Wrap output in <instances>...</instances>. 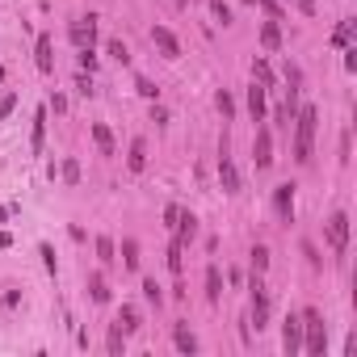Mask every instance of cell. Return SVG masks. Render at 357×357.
<instances>
[{"label":"cell","instance_id":"1","mask_svg":"<svg viewBox=\"0 0 357 357\" xmlns=\"http://www.w3.org/2000/svg\"><path fill=\"white\" fill-rule=\"evenodd\" d=\"M316 122H320L316 106H302V110H294V160H298V164H307V160H311Z\"/></svg>","mask_w":357,"mask_h":357},{"label":"cell","instance_id":"2","mask_svg":"<svg viewBox=\"0 0 357 357\" xmlns=\"http://www.w3.org/2000/svg\"><path fill=\"white\" fill-rule=\"evenodd\" d=\"M298 320H302V349L320 357V353H324V345H328V328H324V316L307 307V311H302Z\"/></svg>","mask_w":357,"mask_h":357},{"label":"cell","instance_id":"3","mask_svg":"<svg viewBox=\"0 0 357 357\" xmlns=\"http://www.w3.org/2000/svg\"><path fill=\"white\" fill-rule=\"evenodd\" d=\"M248 294H252V324H257V332L269 324V290H265V282H261V273L252 278V286H248Z\"/></svg>","mask_w":357,"mask_h":357},{"label":"cell","instance_id":"4","mask_svg":"<svg viewBox=\"0 0 357 357\" xmlns=\"http://www.w3.org/2000/svg\"><path fill=\"white\" fill-rule=\"evenodd\" d=\"M328 248H332V257H345V248H349V215H332L328 219Z\"/></svg>","mask_w":357,"mask_h":357},{"label":"cell","instance_id":"5","mask_svg":"<svg viewBox=\"0 0 357 357\" xmlns=\"http://www.w3.org/2000/svg\"><path fill=\"white\" fill-rule=\"evenodd\" d=\"M68 34H72L76 46H93V42H97V17H93V13H80Z\"/></svg>","mask_w":357,"mask_h":357},{"label":"cell","instance_id":"6","mask_svg":"<svg viewBox=\"0 0 357 357\" xmlns=\"http://www.w3.org/2000/svg\"><path fill=\"white\" fill-rule=\"evenodd\" d=\"M252 160H257V168L273 164V135H269V126H261L257 139H252Z\"/></svg>","mask_w":357,"mask_h":357},{"label":"cell","instance_id":"7","mask_svg":"<svg viewBox=\"0 0 357 357\" xmlns=\"http://www.w3.org/2000/svg\"><path fill=\"white\" fill-rule=\"evenodd\" d=\"M151 42L160 46L164 59H181V42H177V34H173L168 26H151Z\"/></svg>","mask_w":357,"mask_h":357},{"label":"cell","instance_id":"8","mask_svg":"<svg viewBox=\"0 0 357 357\" xmlns=\"http://www.w3.org/2000/svg\"><path fill=\"white\" fill-rule=\"evenodd\" d=\"M282 349L294 357V353H302V320L298 316H286V324H282Z\"/></svg>","mask_w":357,"mask_h":357},{"label":"cell","instance_id":"9","mask_svg":"<svg viewBox=\"0 0 357 357\" xmlns=\"http://www.w3.org/2000/svg\"><path fill=\"white\" fill-rule=\"evenodd\" d=\"M219 181H223V193H240V173H235V164L227 156V147L219 151Z\"/></svg>","mask_w":357,"mask_h":357},{"label":"cell","instance_id":"10","mask_svg":"<svg viewBox=\"0 0 357 357\" xmlns=\"http://www.w3.org/2000/svg\"><path fill=\"white\" fill-rule=\"evenodd\" d=\"M273 206H278V215L290 223V215H294V185H290V181L273 189Z\"/></svg>","mask_w":357,"mask_h":357},{"label":"cell","instance_id":"11","mask_svg":"<svg viewBox=\"0 0 357 357\" xmlns=\"http://www.w3.org/2000/svg\"><path fill=\"white\" fill-rule=\"evenodd\" d=\"M34 55H38V72H55V55H50V34H38V46H34Z\"/></svg>","mask_w":357,"mask_h":357},{"label":"cell","instance_id":"12","mask_svg":"<svg viewBox=\"0 0 357 357\" xmlns=\"http://www.w3.org/2000/svg\"><path fill=\"white\" fill-rule=\"evenodd\" d=\"M248 110H252L257 122H265V84H257V80H252V88H248Z\"/></svg>","mask_w":357,"mask_h":357},{"label":"cell","instance_id":"13","mask_svg":"<svg viewBox=\"0 0 357 357\" xmlns=\"http://www.w3.org/2000/svg\"><path fill=\"white\" fill-rule=\"evenodd\" d=\"M173 231H177V240H181V244H189V240L197 235V219H193L189 211H181V215H177V223H173Z\"/></svg>","mask_w":357,"mask_h":357},{"label":"cell","instance_id":"14","mask_svg":"<svg viewBox=\"0 0 357 357\" xmlns=\"http://www.w3.org/2000/svg\"><path fill=\"white\" fill-rule=\"evenodd\" d=\"M126 168H131V173H143V168H147V143H143V139H135V143H131Z\"/></svg>","mask_w":357,"mask_h":357},{"label":"cell","instance_id":"15","mask_svg":"<svg viewBox=\"0 0 357 357\" xmlns=\"http://www.w3.org/2000/svg\"><path fill=\"white\" fill-rule=\"evenodd\" d=\"M173 345H177L181 353H197V336H193L185 324H177V328H173Z\"/></svg>","mask_w":357,"mask_h":357},{"label":"cell","instance_id":"16","mask_svg":"<svg viewBox=\"0 0 357 357\" xmlns=\"http://www.w3.org/2000/svg\"><path fill=\"white\" fill-rule=\"evenodd\" d=\"M118 328L131 336V332H139V311L131 307V302H122V311H118Z\"/></svg>","mask_w":357,"mask_h":357},{"label":"cell","instance_id":"17","mask_svg":"<svg viewBox=\"0 0 357 357\" xmlns=\"http://www.w3.org/2000/svg\"><path fill=\"white\" fill-rule=\"evenodd\" d=\"M88 298L93 302H110V286H106V278H101V273L88 278Z\"/></svg>","mask_w":357,"mask_h":357},{"label":"cell","instance_id":"18","mask_svg":"<svg viewBox=\"0 0 357 357\" xmlns=\"http://www.w3.org/2000/svg\"><path fill=\"white\" fill-rule=\"evenodd\" d=\"M206 298H211V302H219V298H223V278H219V265H211V269H206Z\"/></svg>","mask_w":357,"mask_h":357},{"label":"cell","instance_id":"19","mask_svg":"<svg viewBox=\"0 0 357 357\" xmlns=\"http://www.w3.org/2000/svg\"><path fill=\"white\" fill-rule=\"evenodd\" d=\"M93 139H97V147L106 151V156H114V151H118V147H114V135H110V126H101V122H97V126H93Z\"/></svg>","mask_w":357,"mask_h":357},{"label":"cell","instance_id":"20","mask_svg":"<svg viewBox=\"0 0 357 357\" xmlns=\"http://www.w3.org/2000/svg\"><path fill=\"white\" fill-rule=\"evenodd\" d=\"M261 46H265V50H278V46H282V30H278V21H265V30H261Z\"/></svg>","mask_w":357,"mask_h":357},{"label":"cell","instance_id":"21","mask_svg":"<svg viewBox=\"0 0 357 357\" xmlns=\"http://www.w3.org/2000/svg\"><path fill=\"white\" fill-rule=\"evenodd\" d=\"M106 349H110L114 357H122V353H126V332H122L118 324H110V340H106Z\"/></svg>","mask_w":357,"mask_h":357},{"label":"cell","instance_id":"22","mask_svg":"<svg viewBox=\"0 0 357 357\" xmlns=\"http://www.w3.org/2000/svg\"><path fill=\"white\" fill-rule=\"evenodd\" d=\"M252 80L265 84V88H273V68H269L265 59H252Z\"/></svg>","mask_w":357,"mask_h":357},{"label":"cell","instance_id":"23","mask_svg":"<svg viewBox=\"0 0 357 357\" xmlns=\"http://www.w3.org/2000/svg\"><path fill=\"white\" fill-rule=\"evenodd\" d=\"M97 261H101V265H114V261H118V257H114V240H110V235H101V240H97Z\"/></svg>","mask_w":357,"mask_h":357},{"label":"cell","instance_id":"24","mask_svg":"<svg viewBox=\"0 0 357 357\" xmlns=\"http://www.w3.org/2000/svg\"><path fill=\"white\" fill-rule=\"evenodd\" d=\"M181 252H185V244H181V240H173V244H168V269H173V273H181V269H185V257H181Z\"/></svg>","mask_w":357,"mask_h":357},{"label":"cell","instance_id":"25","mask_svg":"<svg viewBox=\"0 0 357 357\" xmlns=\"http://www.w3.org/2000/svg\"><path fill=\"white\" fill-rule=\"evenodd\" d=\"M353 30H357V21H340V26H336V34H332V42L345 50V46L353 42Z\"/></svg>","mask_w":357,"mask_h":357},{"label":"cell","instance_id":"26","mask_svg":"<svg viewBox=\"0 0 357 357\" xmlns=\"http://www.w3.org/2000/svg\"><path fill=\"white\" fill-rule=\"evenodd\" d=\"M42 139H46V110H38V114H34V139H30V143H34V151H42Z\"/></svg>","mask_w":357,"mask_h":357},{"label":"cell","instance_id":"27","mask_svg":"<svg viewBox=\"0 0 357 357\" xmlns=\"http://www.w3.org/2000/svg\"><path fill=\"white\" fill-rule=\"evenodd\" d=\"M215 106H219V114H223V118H235V101H231V93H227V88H219V93H215Z\"/></svg>","mask_w":357,"mask_h":357},{"label":"cell","instance_id":"28","mask_svg":"<svg viewBox=\"0 0 357 357\" xmlns=\"http://www.w3.org/2000/svg\"><path fill=\"white\" fill-rule=\"evenodd\" d=\"M122 265L126 269H139V244L135 240H122Z\"/></svg>","mask_w":357,"mask_h":357},{"label":"cell","instance_id":"29","mask_svg":"<svg viewBox=\"0 0 357 357\" xmlns=\"http://www.w3.org/2000/svg\"><path fill=\"white\" fill-rule=\"evenodd\" d=\"M252 269H257V273H265V269H269V248H265V244L252 248Z\"/></svg>","mask_w":357,"mask_h":357},{"label":"cell","instance_id":"30","mask_svg":"<svg viewBox=\"0 0 357 357\" xmlns=\"http://www.w3.org/2000/svg\"><path fill=\"white\" fill-rule=\"evenodd\" d=\"M143 294H147V302H156V307L164 302V290H160V282H156V278H147V282H143Z\"/></svg>","mask_w":357,"mask_h":357},{"label":"cell","instance_id":"31","mask_svg":"<svg viewBox=\"0 0 357 357\" xmlns=\"http://www.w3.org/2000/svg\"><path fill=\"white\" fill-rule=\"evenodd\" d=\"M110 55H114L118 64H131V50H126V42H122V38H114V42H110Z\"/></svg>","mask_w":357,"mask_h":357},{"label":"cell","instance_id":"32","mask_svg":"<svg viewBox=\"0 0 357 357\" xmlns=\"http://www.w3.org/2000/svg\"><path fill=\"white\" fill-rule=\"evenodd\" d=\"M135 88H139V93H143L147 101H156V97H160V88H156V84H151L147 76H139V80H135Z\"/></svg>","mask_w":357,"mask_h":357},{"label":"cell","instance_id":"33","mask_svg":"<svg viewBox=\"0 0 357 357\" xmlns=\"http://www.w3.org/2000/svg\"><path fill=\"white\" fill-rule=\"evenodd\" d=\"M211 9H215V17H219V26H231V9L223 5V0H211Z\"/></svg>","mask_w":357,"mask_h":357},{"label":"cell","instance_id":"34","mask_svg":"<svg viewBox=\"0 0 357 357\" xmlns=\"http://www.w3.org/2000/svg\"><path fill=\"white\" fill-rule=\"evenodd\" d=\"M252 5H261V9H265L273 21H282V5H278V0H252Z\"/></svg>","mask_w":357,"mask_h":357},{"label":"cell","instance_id":"35","mask_svg":"<svg viewBox=\"0 0 357 357\" xmlns=\"http://www.w3.org/2000/svg\"><path fill=\"white\" fill-rule=\"evenodd\" d=\"M80 68H84V72H93V68H97V55H93V46H80Z\"/></svg>","mask_w":357,"mask_h":357},{"label":"cell","instance_id":"36","mask_svg":"<svg viewBox=\"0 0 357 357\" xmlns=\"http://www.w3.org/2000/svg\"><path fill=\"white\" fill-rule=\"evenodd\" d=\"M38 252H42V265H46V273H55V252H50V244H42Z\"/></svg>","mask_w":357,"mask_h":357},{"label":"cell","instance_id":"37","mask_svg":"<svg viewBox=\"0 0 357 357\" xmlns=\"http://www.w3.org/2000/svg\"><path fill=\"white\" fill-rule=\"evenodd\" d=\"M59 173H64V181H80V164H76V160H68Z\"/></svg>","mask_w":357,"mask_h":357},{"label":"cell","instance_id":"38","mask_svg":"<svg viewBox=\"0 0 357 357\" xmlns=\"http://www.w3.org/2000/svg\"><path fill=\"white\" fill-rule=\"evenodd\" d=\"M345 68H349V72H357V46H353V42L345 46Z\"/></svg>","mask_w":357,"mask_h":357},{"label":"cell","instance_id":"39","mask_svg":"<svg viewBox=\"0 0 357 357\" xmlns=\"http://www.w3.org/2000/svg\"><path fill=\"white\" fill-rule=\"evenodd\" d=\"M13 302H21V290H5V294H0V307H13Z\"/></svg>","mask_w":357,"mask_h":357},{"label":"cell","instance_id":"40","mask_svg":"<svg viewBox=\"0 0 357 357\" xmlns=\"http://www.w3.org/2000/svg\"><path fill=\"white\" fill-rule=\"evenodd\" d=\"M13 106H17V97H13V93H9V97H5V101H0V118H5V114H13Z\"/></svg>","mask_w":357,"mask_h":357},{"label":"cell","instance_id":"41","mask_svg":"<svg viewBox=\"0 0 357 357\" xmlns=\"http://www.w3.org/2000/svg\"><path fill=\"white\" fill-rule=\"evenodd\" d=\"M177 215H181V206H164V227H173V223H177Z\"/></svg>","mask_w":357,"mask_h":357},{"label":"cell","instance_id":"42","mask_svg":"<svg viewBox=\"0 0 357 357\" xmlns=\"http://www.w3.org/2000/svg\"><path fill=\"white\" fill-rule=\"evenodd\" d=\"M286 80H290V84H298V80H302V72H298L294 64H286Z\"/></svg>","mask_w":357,"mask_h":357},{"label":"cell","instance_id":"43","mask_svg":"<svg viewBox=\"0 0 357 357\" xmlns=\"http://www.w3.org/2000/svg\"><path fill=\"white\" fill-rule=\"evenodd\" d=\"M76 88H80V93H84V97H88V93H93V84H88V76H84V72H80V76H76Z\"/></svg>","mask_w":357,"mask_h":357},{"label":"cell","instance_id":"44","mask_svg":"<svg viewBox=\"0 0 357 357\" xmlns=\"http://www.w3.org/2000/svg\"><path fill=\"white\" fill-rule=\"evenodd\" d=\"M9 244H13V240H9V231H0V248H9Z\"/></svg>","mask_w":357,"mask_h":357},{"label":"cell","instance_id":"45","mask_svg":"<svg viewBox=\"0 0 357 357\" xmlns=\"http://www.w3.org/2000/svg\"><path fill=\"white\" fill-rule=\"evenodd\" d=\"M13 215V206H0V219H9Z\"/></svg>","mask_w":357,"mask_h":357},{"label":"cell","instance_id":"46","mask_svg":"<svg viewBox=\"0 0 357 357\" xmlns=\"http://www.w3.org/2000/svg\"><path fill=\"white\" fill-rule=\"evenodd\" d=\"M177 5H181V9H185V5H189V0H177Z\"/></svg>","mask_w":357,"mask_h":357}]
</instances>
